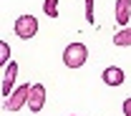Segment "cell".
Here are the masks:
<instances>
[{
  "mask_svg": "<svg viewBox=\"0 0 131 116\" xmlns=\"http://www.w3.org/2000/svg\"><path fill=\"white\" fill-rule=\"evenodd\" d=\"M88 61V48L83 43H68L63 50V63L66 68H81Z\"/></svg>",
  "mask_w": 131,
  "mask_h": 116,
  "instance_id": "cell-1",
  "label": "cell"
},
{
  "mask_svg": "<svg viewBox=\"0 0 131 116\" xmlns=\"http://www.w3.org/2000/svg\"><path fill=\"white\" fill-rule=\"evenodd\" d=\"M28 96H30V83H20L15 91L5 99L3 109H5V111H18L23 103H28Z\"/></svg>",
  "mask_w": 131,
  "mask_h": 116,
  "instance_id": "cell-2",
  "label": "cell"
},
{
  "mask_svg": "<svg viewBox=\"0 0 131 116\" xmlns=\"http://www.w3.org/2000/svg\"><path fill=\"white\" fill-rule=\"evenodd\" d=\"M35 33H38V18L35 15H20L15 20V35L20 40L35 38Z\"/></svg>",
  "mask_w": 131,
  "mask_h": 116,
  "instance_id": "cell-3",
  "label": "cell"
},
{
  "mask_svg": "<svg viewBox=\"0 0 131 116\" xmlns=\"http://www.w3.org/2000/svg\"><path fill=\"white\" fill-rule=\"evenodd\" d=\"M46 103V86L43 83H33L30 86V96H28V109L33 114H38Z\"/></svg>",
  "mask_w": 131,
  "mask_h": 116,
  "instance_id": "cell-4",
  "label": "cell"
},
{
  "mask_svg": "<svg viewBox=\"0 0 131 116\" xmlns=\"http://www.w3.org/2000/svg\"><path fill=\"white\" fill-rule=\"evenodd\" d=\"M15 76H18V63H8L5 66V76H3V96L8 99L13 93V86H15Z\"/></svg>",
  "mask_w": 131,
  "mask_h": 116,
  "instance_id": "cell-5",
  "label": "cell"
},
{
  "mask_svg": "<svg viewBox=\"0 0 131 116\" xmlns=\"http://www.w3.org/2000/svg\"><path fill=\"white\" fill-rule=\"evenodd\" d=\"M101 78H103V83H106V86H121V83L126 81L124 71H121L118 66H108V68H103Z\"/></svg>",
  "mask_w": 131,
  "mask_h": 116,
  "instance_id": "cell-6",
  "label": "cell"
},
{
  "mask_svg": "<svg viewBox=\"0 0 131 116\" xmlns=\"http://www.w3.org/2000/svg\"><path fill=\"white\" fill-rule=\"evenodd\" d=\"M116 23L121 28H126V23L131 20V0H116Z\"/></svg>",
  "mask_w": 131,
  "mask_h": 116,
  "instance_id": "cell-7",
  "label": "cell"
},
{
  "mask_svg": "<svg viewBox=\"0 0 131 116\" xmlns=\"http://www.w3.org/2000/svg\"><path fill=\"white\" fill-rule=\"evenodd\" d=\"M114 43L118 46V48H126V46H131V28H121V30L114 35Z\"/></svg>",
  "mask_w": 131,
  "mask_h": 116,
  "instance_id": "cell-8",
  "label": "cell"
},
{
  "mask_svg": "<svg viewBox=\"0 0 131 116\" xmlns=\"http://www.w3.org/2000/svg\"><path fill=\"white\" fill-rule=\"evenodd\" d=\"M43 13L48 18H58V0H46L43 3Z\"/></svg>",
  "mask_w": 131,
  "mask_h": 116,
  "instance_id": "cell-9",
  "label": "cell"
},
{
  "mask_svg": "<svg viewBox=\"0 0 131 116\" xmlns=\"http://www.w3.org/2000/svg\"><path fill=\"white\" fill-rule=\"evenodd\" d=\"M0 63H5V66L10 63V46H8L5 40L0 43Z\"/></svg>",
  "mask_w": 131,
  "mask_h": 116,
  "instance_id": "cell-10",
  "label": "cell"
},
{
  "mask_svg": "<svg viewBox=\"0 0 131 116\" xmlns=\"http://www.w3.org/2000/svg\"><path fill=\"white\" fill-rule=\"evenodd\" d=\"M93 3H96V0H86V20H88V23H96V15H93Z\"/></svg>",
  "mask_w": 131,
  "mask_h": 116,
  "instance_id": "cell-11",
  "label": "cell"
},
{
  "mask_svg": "<svg viewBox=\"0 0 131 116\" xmlns=\"http://www.w3.org/2000/svg\"><path fill=\"white\" fill-rule=\"evenodd\" d=\"M121 109H124V116H131V99L124 101V106H121Z\"/></svg>",
  "mask_w": 131,
  "mask_h": 116,
  "instance_id": "cell-12",
  "label": "cell"
},
{
  "mask_svg": "<svg viewBox=\"0 0 131 116\" xmlns=\"http://www.w3.org/2000/svg\"><path fill=\"white\" fill-rule=\"evenodd\" d=\"M71 116H76V114H71Z\"/></svg>",
  "mask_w": 131,
  "mask_h": 116,
  "instance_id": "cell-13",
  "label": "cell"
}]
</instances>
